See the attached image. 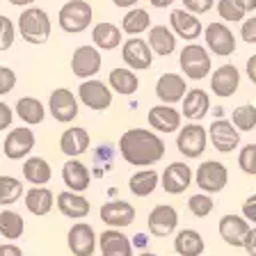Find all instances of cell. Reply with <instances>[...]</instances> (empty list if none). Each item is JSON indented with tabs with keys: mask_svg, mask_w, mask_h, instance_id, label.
I'll list each match as a JSON object with an SVG mask.
<instances>
[{
	"mask_svg": "<svg viewBox=\"0 0 256 256\" xmlns=\"http://www.w3.org/2000/svg\"><path fill=\"white\" fill-rule=\"evenodd\" d=\"M98 218L108 229H126L135 222L138 210H135L133 204L124 202V199H114V202L103 204L101 210H98Z\"/></svg>",
	"mask_w": 256,
	"mask_h": 256,
	"instance_id": "obj_14",
	"label": "cell"
},
{
	"mask_svg": "<svg viewBox=\"0 0 256 256\" xmlns=\"http://www.w3.org/2000/svg\"><path fill=\"white\" fill-rule=\"evenodd\" d=\"M90 133H87L82 126H71L66 128L62 135H60V151H62L66 158H80L82 154H87L90 149Z\"/></svg>",
	"mask_w": 256,
	"mask_h": 256,
	"instance_id": "obj_26",
	"label": "cell"
},
{
	"mask_svg": "<svg viewBox=\"0 0 256 256\" xmlns=\"http://www.w3.org/2000/svg\"><path fill=\"white\" fill-rule=\"evenodd\" d=\"M12 124H14V110L5 101H0V130H7Z\"/></svg>",
	"mask_w": 256,
	"mask_h": 256,
	"instance_id": "obj_48",
	"label": "cell"
},
{
	"mask_svg": "<svg viewBox=\"0 0 256 256\" xmlns=\"http://www.w3.org/2000/svg\"><path fill=\"white\" fill-rule=\"evenodd\" d=\"M0 256H23V252L14 242H5V245H0Z\"/></svg>",
	"mask_w": 256,
	"mask_h": 256,
	"instance_id": "obj_50",
	"label": "cell"
},
{
	"mask_svg": "<svg viewBox=\"0 0 256 256\" xmlns=\"http://www.w3.org/2000/svg\"><path fill=\"white\" fill-rule=\"evenodd\" d=\"M252 224L238 213H226L220 218V238L229 247H242Z\"/></svg>",
	"mask_w": 256,
	"mask_h": 256,
	"instance_id": "obj_18",
	"label": "cell"
},
{
	"mask_svg": "<svg viewBox=\"0 0 256 256\" xmlns=\"http://www.w3.org/2000/svg\"><path fill=\"white\" fill-rule=\"evenodd\" d=\"M23 197H26V208L34 215V218H44V215H48L55 206V194H53V190H48L46 186L30 188Z\"/></svg>",
	"mask_w": 256,
	"mask_h": 256,
	"instance_id": "obj_28",
	"label": "cell"
},
{
	"mask_svg": "<svg viewBox=\"0 0 256 256\" xmlns=\"http://www.w3.org/2000/svg\"><path fill=\"white\" fill-rule=\"evenodd\" d=\"M146 226H149V234L154 238H167L178 226V210L172 204H158L151 208L149 218H146Z\"/></svg>",
	"mask_w": 256,
	"mask_h": 256,
	"instance_id": "obj_15",
	"label": "cell"
},
{
	"mask_svg": "<svg viewBox=\"0 0 256 256\" xmlns=\"http://www.w3.org/2000/svg\"><path fill=\"white\" fill-rule=\"evenodd\" d=\"M55 206L58 210L69 220H85L90 215V199L82 194V192H71L64 190L55 197Z\"/></svg>",
	"mask_w": 256,
	"mask_h": 256,
	"instance_id": "obj_23",
	"label": "cell"
},
{
	"mask_svg": "<svg viewBox=\"0 0 256 256\" xmlns=\"http://www.w3.org/2000/svg\"><path fill=\"white\" fill-rule=\"evenodd\" d=\"M7 2L14 7H30L32 2H37V0H7Z\"/></svg>",
	"mask_w": 256,
	"mask_h": 256,
	"instance_id": "obj_54",
	"label": "cell"
},
{
	"mask_svg": "<svg viewBox=\"0 0 256 256\" xmlns=\"http://www.w3.org/2000/svg\"><path fill=\"white\" fill-rule=\"evenodd\" d=\"M238 2H240V5H242V7H245V10H247V14L256 10V0H238Z\"/></svg>",
	"mask_w": 256,
	"mask_h": 256,
	"instance_id": "obj_55",
	"label": "cell"
},
{
	"mask_svg": "<svg viewBox=\"0 0 256 256\" xmlns=\"http://www.w3.org/2000/svg\"><path fill=\"white\" fill-rule=\"evenodd\" d=\"M194 181H197L199 190L206 194H218L226 188L229 183V170L220 160H204L194 172Z\"/></svg>",
	"mask_w": 256,
	"mask_h": 256,
	"instance_id": "obj_6",
	"label": "cell"
},
{
	"mask_svg": "<svg viewBox=\"0 0 256 256\" xmlns=\"http://www.w3.org/2000/svg\"><path fill=\"white\" fill-rule=\"evenodd\" d=\"M34 144H37L34 130H30L28 126H18L5 135L2 154H5V158H10V160H23L32 154Z\"/></svg>",
	"mask_w": 256,
	"mask_h": 256,
	"instance_id": "obj_11",
	"label": "cell"
},
{
	"mask_svg": "<svg viewBox=\"0 0 256 256\" xmlns=\"http://www.w3.org/2000/svg\"><path fill=\"white\" fill-rule=\"evenodd\" d=\"M186 92H188V82L178 74H162L156 80V96H158L160 103H167V106L181 103Z\"/></svg>",
	"mask_w": 256,
	"mask_h": 256,
	"instance_id": "obj_19",
	"label": "cell"
},
{
	"mask_svg": "<svg viewBox=\"0 0 256 256\" xmlns=\"http://www.w3.org/2000/svg\"><path fill=\"white\" fill-rule=\"evenodd\" d=\"M122 60L126 62L128 69L133 71H146L154 64V50L149 42L140 37H130L122 44Z\"/></svg>",
	"mask_w": 256,
	"mask_h": 256,
	"instance_id": "obj_13",
	"label": "cell"
},
{
	"mask_svg": "<svg viewBox=\"0 0 256 256\" xmlns=\"http://www.w3.org/2000/svg\"><path fill=\"white\" fill-rule=\"evenodd\" d=\"M170 28L174 30L176 37L186 39V42H194V39L202 37V21H199V16L183 10V7L181 10H172Z\"/></svg>",
	"mask_w": 256,
	"mask_h": 256,
	"instance_id": "obj_20",
	"label": "cell"
},
{
	"mask_svg": "<svg viewBox=\"0 0 256 256\" xmlns=\"http://www.w3.org/2000/svg\"><path fill=\"white\" fill-rule=\"evenodd\" d=\"M23 178H26L30 186H46L50 178H53V170L48 165V160L42 156H30L23 162Z\"/></svg>",
	"mask_w": 256,
	"mask_h": 256,
	"instance_id": "obj_32",
	"label": "cell"
},
{
	"mask_svg": "<svg viewBox=\"0 0 256 256\" xmlns=\"http://www.w3.org/2000/svg\"><path fill=\"white\" fill-rule=\"evenodd\" d=\"M48 112L53 114L55 122L60 124H71L80 114V103L76 94L66 87H58L48 96Z\"/></svg>",
	"mask_w": 256,
	"mask_h": 256,
	"instance_id": "obj_9",
	"label": "cell"
},
{
	"mask_svg": "<svg viewBox=\"0 0 256 256\" xmlns=\"http://www.w3.org/2000/svg\"><path fill=\"white\" fill-rule=\"evenodd\" d=\"M238 167L245 174L256 176V144H245L238 154Z\"/></svg>",
	"mask_w": 256,
	"mask_h": 256,
	"instance_id": "obj_43",
	"label": "cell"
},
{
	"mask_svg": "<svg viewBox=\"0 0 256 256\" xmlns=\"http://www.w3.org/2000/svg\"><path fill=\"white\" fill-rule=\"evenodd\" d=\"M245 74H247V78H250L252 85H256V55H252V58L247 60V64H245Z\"/></svg>",
	"mask_w": 256,
	"mask_h": 256,
	"instance_id": "obj_51",
	"label": "cell"
},
{
	"mask_svg": "<svg viewBox=\"0 0 256 256\" xmlns=\"http://www.w3.org/2000/svg\"><path fill=\"white\" fill-rule=\"evenodd\" d=\"M231 124L238 128L240 133H250L256 128V106L245 103V106H236L231 112Z\"/></svg>",
	"mask_w": 256,
	"mask_h": 256,
	"instance_id": "obj_39",
	"label": "cell"
},
{
	"mask_svg": "<svg viewBox=\"0 0 256 256\" xmlns=\"http://www.w3.org/2000/svg\"><path fill=\"white\" fill-rule=\"evenodd\" d=\"M160 186V174L156 170H140L128 178V190L133 192L135 197H149L154 190Z\"/></svg>",
	"mask_w": 256,
	"mask_h": 256,
	"instance_id": "obj_35",
	"label": "cell"
},
{
	"mask_svg": "<svg viewBox=\"0 0 256 256\" xmlns=\"http://www.w3.org/2000/svg\"><path fill=\"white\" fill-rule=\"evenodd\" d=\"M119 154L133 167H154L165 158V142L146 128H130L119 138Z\"/></svg>",
	"mask_w": 256,
	"mask_h": 256,
	"instance_id": "obj_1",
	"label": "cell"
},
{
	"mask_svg": "<svg viewBox=\"0 0 256 256\" xmlns=\"http://www.w3.org/2000/svg\"><path fill=\"white\" fill-rule=\"evenodd\" d=\"M218 0H183V10L192 12V14H208L215 7Z\"/></svg>",
	"mask_w": 256,
	"mask_h": 256,
	"instance_id": "obj_45",
	"label": "cell"
},
{
	"mask_svg": "<svg viewBox=\"0 0 256 256\" xmlns=\"http://www.w3.org/2000/svg\"><path fill=\"white\" fill-rule=\"evenodd\" d=\"M240 39L245 44H256V14L240 21Z\"/></svg>",
	"mask_w": 256,
	"mask_h": 256,
	"instance_id": "obj_44",
	"label": "cell"
},
{
	"mask_svg": "<svg viewBox=\"0 0 256 256\" xmlns=\"http://www.w3.org/2000/svg\"><path fill=\"white\" fill-rule=\"evenodd\" d=\"M242 218L250 224H256V192L242 202Z\"/></svg>",
	"mask_w": 256,
	"mask_h": 256,
	"instance_id": "obj_47",
	"label": "cell"
},
{
	"mask_svg": "<svg viewBox=\"0 0 256 256\" xmlns=\"http://www.w3.org/2000/svg\"><path fill=\"white\" fill-rule=\"evenodd\" d=\"M92 18H94V12L87 0H69L60 7L58 14V23L64 32L69 34H80L92 26Z\"/></svg>",
	"mask_w": 256,
	"mask_h": 256,
	"instance_id": "obj_4",
	"label": "cell"
},
{
	"mask_svg": "<svg viewBox=\"0 0 256 256\" xmlns=\"http://www.w3.org/2000/svg\"><path fill=\"white\" fill-rule=\"evenodd\" d=\"M242 250L250 256H256V224L250 229V234H247V240H245V245H242Z\"/></svg>",
	"mask_w": 256,
	"mask_h": 256,
	"instance_id": "obj_49",
	"label": "cell"
},
{
	"mask_svg": "<svg viewBox=\"0 0 256 256\" xmlns=\"http://www.w3.org/2000/svg\"><path fill=\"white\" fill-rule=\"evenodd\" d=\"M133 240H135V242H138V245H146V242H149V238H146V236H144V234H138Z\"/></svg>",
	"mask_w": 256,
	"mask_h": 256,
	"instance_id": "obj_56",
	"label": "cell"
},
{
	"mask_svg": "<svg viewBox=\"0 0 256 256\" xmlns=\"http://www.w3.org/2000/svg\"><path fill=\"white\" fill-rule=\"evenodd\" d=\"M188 208H190V213L194 215V218L202 220V218H208V215L215 210V202L206 192H197V194H192V197L188 199Z\"/></svg>",
	"mask_w": 256,
	"mask_h": 256,
	"instance_id": "obj_41",
	"label": "cell"
},
{
	"mask_svg": "<svg viewBox=\"0 0 256 256\" xmlns=\"http://www.w3.org/2000/svg\"><path fill=\"white\" fill-rule=\"evenodd\" d=\"M26 194V188L14 176H0V206H12Z\"/></svg>",
	"mask_w": 256,
	"mask_h": 256,
	"instance_id": "obj_38",
	"label": "cell"
},
{
	"mask_svg": "<svg viewBox=\"0 0 256 256\" xmlns=\"http://www.w3.org/2000/svg\"><path fill=\"white\" fill-rule=\"evenodd\" d=\"M101 64L103 58L96 46H78L74 50V58H71V71L76 78L87 80L101 71Z\"/></svg>",
	"mask_w": 256,
	"mask_h": 256,
	"instance_id": "obj_17",
	"label": "cell"
},
{
	"mask_svg": "<svg viewBox=\"0 0 256 256\" xmlns=\"http://www.w3.org/2000/svg\"><path fill=\"white\" fill-rule=\"evenodd\" d=\"M108 82H110V90L114 94H124V96H133L140 90V78L135 76L133 69L128 66H117L112 69L108 76Z\"/></svg>",
	"mask_w": 256,
	"mask_h": 256,
	"instance_id": "obj_33",
	"label": "cell"
},
{
	"mask_svg": "<svg viewBox=\"0 0 256 256\" xmlns=\"http://www.w3.org/2000/svg\"><path fill=\"white\" fill-rule=\"evenodd\" d=\"M176 34L170 26H151L149 28V46L154 50V55L158 58H170L176 50Z\"/></svg>",
	"mask_w": 256,
	"mask_h": 256,
	"instance_id": "obj_29",
	"label": "cell"
},
{
	"mask_svg": "<svg viewBox=\"0 0 256 256\" xmlns=\"http://www.w3.org/2000/svg\"><path fill=\"white\" fill-rule=\"evenodd\" d=\"M194 181V174H192V167L188 162H170L165 167V172L160 174V188L167 192V194H183L188 188Z\"/></svg>",
	"mask_w": 256,
	"mask_h": 256,
	"instance_id": "obj_12",
	"label": "cell"
},
{
	"mask_svg": "<svg viewBox=\"0 0 256 256\" xmlns=\"http://www.w3.org/2000/svg\"><path fill=\"white\" fill-rule=\"evenodd\" d=\"M204 39H206L208 53L218 55V58H229V55H234L236 46H238L234 30H231L226 23H220V21L208 23V26L204 28Z\"/></svg>",
	"mask_w": 256,
	"mask_h": 256,
	"instance_id": "obj_7",
	"label": "cell"
},
{
	"mask_svg": "<svg viewBox=\"0 0 256 256\" xmlns=\"http://www.w3.org/2000/svg\"><path fill=\"white\" fill-rule=\"evenodd\" d=\"M206 250L202 234L194 229H181L174 236V252L176 256H202Z\"/></svg>",
	"mask_w": 256,
	"mask_h": 256,
	"instance_id": "obj_31",
	"label": "cell"
},
{
	"mask_svg": "<svg viewBox=\"0 0 256 256\" xmlns=\"http://www.w3.org/2000/svg\"><path fill=\"white\" fill-rule=\"evenodd\" d=\"M14 114H18V119L28 126H37L46 119V106L34 96H21L14 106Z\"/></svg>",
	"mask_w": 256,
	"mask_h": 256,
	"instance_id": "obj_34",
	"label": "cell"
},
{
	"mask_svg": "<svg viewBox=\"0 0 256 256\" xmlns=\"http://www.w3.org/2000/svg\"><path fill=\"white\" fill-rule=\"evenodd\" d=\"M140 256H158V254H154V252H142Z\"/></svg>",
	"mask_w": 256,
	"mask_h": 256,
	"instance_id": "obj_57",
	"label": "cell"
},
{
	"mask_svg": "<svg viewBox=\"0 0 256 256\" xmlns=\"http://www.w3.org/2000/svg\"><path fill=\"white\" fill-rule=\"evenodd\" d=\"M117 7H122V10H130V7H135L140 2V0H112Z\"/></svg>",
	"mask_w": 256,
	"mask_h": 256,
	"instance_id": "obj_53",
	"label": "cell"
},
{
	"mask_svg": "<svg viewBox=\"0 0 256 256\" xmlns=\"http://www.w3.org/2000/svg\"><path fill=\"white\" fill-rule=\"evenodd\" d=\"M101 256H133V242L122 229H106L98 236Z\"/></svg>",
	"mask_w": 256,
	"mask_h": 256,
	"instance_id": "obj_24",
	"label": "cell"
},
{
	"mask_svg": "<svg viewBox=\"0 0 256 256\" xmlns=\"http://www.w3.org/2000/svg\"><path fill=\"white\" fill-rule=\"evenodd\" d=\"M215 10H218L222 21H231V23H238L247 16V10L240 5L238 0H218V2H215Z\"/></svg>",
	"mask_w": 256,
	"mask_h": 256,
	"instance_id": "obj_40",
	"label": "cell"
},
{
	"mask_svg": "<svg viewBox=\"0 0 256 256\" xmlns=\"http://www.w3.org/2000/svg\"><path fill=\"white\" fill-rule=\"evenodd\" d=\"M240 87V71L234 64H222L210 74V90L220 98H229Z\"/></svg>",
	"mask_w": 256,
	"mask_h": 256,
	"instance_id": "obj_21",
	"label": "cell"
},
{
	"mask_svg": "<svg viewBox=\"0 0 256 256\" xmlns=\"http://www.w3.org/2000/svg\"><path fill=\"white\" fill-rule=\"evenodd\" d=\"M151 5L156 7V10H165V7H172L176 2V0H149Z\"/></svg>",
	"mask_w": 256,
	"mask_h": 256,
	"instance_id": "obj_52",
	"label": "cell"
},
{
	"mask_svg": "<svg viewBox=\"0 0 256 256\" xmlns=\"http://www.w3.org/2000/svg\"><path fill=\"white\" fill-rule=\"evenodd\" d=\"M26 231V222L16 210H2L0 213V236L5 240H18Z\"/></svg>",
	"mask_w": 256,
	"mask_h": 256,
	"instance_id": "obj_37",
	"label": "cell"
},
{
	"mask_svg": "<svg viewBox=\"0 0 256 256\" xmlns=\"http://www.w3.org/2000/svg\"><path fill=\"white\" fill-rule=\"evenodd\" d=\"M178 64H181L183 76H188L190 80H204L213 71V58L208 53V48L194 42L183 46L181 55H178Z\"/></svg>",
	"mask_w": 256,
	"mask_h": 256,
	"instance_id": "obj_3",
	"label": "cell"
},
{
	"mask_svg": "<svg viewBox=\"0 0 256 256\" xmlns=\"http://www.w3.org/2000/svg\"><path fill=\"white\" fill-rule=\"evenodd\" d=\"M149 28H151V16L142 7H130L122 18V32H126L130 37H138V34L146 32Z\"/></svg>",
	"mask_w": 256,
	"mask_h": 256,
	"instance_id": "obj_36",
	"label": "cell"
},
{
	"mask_svg": "<svg viewBox=\"0 0 256 256\" xmlns=\"http://www.w3.org/2000/svg\"><path fill=\"white\" fill-rule=\"evenodd\" d=\"M16 42V26L10 16L0 14V53H5Z\"/></svg>",
	"mask_w": 256,
	"mask_h": 256,
	"instance_id": "obj_42",
	"label": "cell"
},
{
	"mask_svg": "<svg viewBox=\"0 0 256 256\" xmlns=\"http://www.w3.org/2000/svg\"><path fill=\"white\" fill-rule=\"evenodd\" d=\"M62 181L66 186V190L71 192H85L92 183L90 167L78 158H69L62 167Z\"/></svg>",
	"mask_w": 256,
	"mask_h": 256,
	"instance_id": "obj_25",
	"label": "cell"
},
{
	"mask_svg": "<svg viewBox=\"0 0 256 256\" xmlns=\"http://www.w3.org/2000/svg\"><path fill=\"white\" fill-rule=\"evenodd\" d=\"M206 146H208V128H204L202 124L190 122L176 130V149L181 151L183 158L188 160L202 158Z\"/></svg>",
	"mask_w": 256,
	"mask_h": 256,
	"instance_id": "obj_5",
	"label": "cell"
},
{
	"mask_svg": "<svg viewBox=\"0 0 256 256\" xmlns=\"http://www.w3.org/2000/svg\"><path fill=\"white\" fill-rule=\"evenodd\" d=\"M16 87V74L10 66H0V96L10 94Z\"/></svg>",
	"mask_w": 256,
	"mask_h": 256,
	"instance_id": "obj_46",
	"label": "cell"
},
{
	"mask_svg": "<svg viewBox=\"0 0 256 256\" xmlns=\"http://www.w3.org/2000/svg\"><path fill=\"white\" fill-rule=\"evenodd\" d=\"M50 16L42 7H26L18 16V34L23 42L32 44V46H42L50 39Z\"/></svg>",
	"mask_w": 256,
	"mask_h": 256,
	"instance_id": "obj_2",
	"label": "cell"
},
{
	"mask_svg": "<svg viewBox=\"0 0 256 256\" xmlns=\"http://www.w3.org/2000/svg\"><path fill=\"white\" fill-rule=\"evenodd\" d=\"M122 34L124 32L119 26L101 21V23H96L94 30H92V42H94V46L98 50H114V48H119L124 44Z\"/></svg>",
	"mask_w": 256,
	"mask_h": 256,
	"instance_id": "obj_30",
	"label": "cell"
},
{
	"mask_svg": "<svg viewBox=\"0 0 256 256\" xmlns=\"http://www.w3.org/2000/svg\"><path fill=\"white\" fill-rule=\"evenodd\" d=\"M149 119V126L158 133H176L181 128V112L176 110L174 106H167V103H158L149 110L146 114Z\"/></svg>",
	"mask_w": 256,
	"mask_h": 256,
	"instance_id": "obj_22",
	"label": "cell"
},
{
	"mask_svg": "<svg viewBox=\"0 0 256 256\" xmlns=\"http://www.w3.org/2000/svg\"><path fill=\"white\" fill-rule=\"evenodd\" d=\"M66 247L74 256H94L98 247V236L87 222H76L66 234Z\"/></svg>",
	"mask_w": 256,
	"mask_h": 256,
	"instance_id": "obj_16",
	"label": "cell"
},
{
	"mask_svg": "<svg viewBox=\"0 0 256 256\" xmlns=\"http://www.w3.org/2000/svg\"><path fill=\"white\" fill-rule=\"evenodd\" d=\"M78 101L94 112H106L112 106V90L98 78H87L78 87Z\"/></svg>",
	"mask_w": 256,
	"mask_h": 256,
	"instance_id": "obj_8",
	"label": "cell"
},
{
	"mask_svg": "<svg viewBox=\"0 0 256 256\" xmlns=\"http://www.w3.org/2000/svg\"><path fill=\"white\" fill-rule=\"evenodd\" d=\"M210 112V96L208 92H204L202 87H194V90H188L183 96V117L190 119V122H202Z\"/></svg>",
	"mask_w": 256,
	"mask_h": 256,
	"instance_id": "obj_27",
	"label": "cell"
},
{
	"mask_svg": "<svg viewBox=\"0 0 256 256\" xmlns=\"http://www.w3.org/2000/svg\"><path fill=\"white\" fill-rule=\"evenodd\" d=\"M208 142L213 144V149L220 154H231L240 144V130L231 124V119L218 117L208 126Z\"/></svg>",
	"mask_w": 256,
	"mask_h": 256,
	"instance_id": "obj_10",
	"label": "cell"
}]
</instances>
